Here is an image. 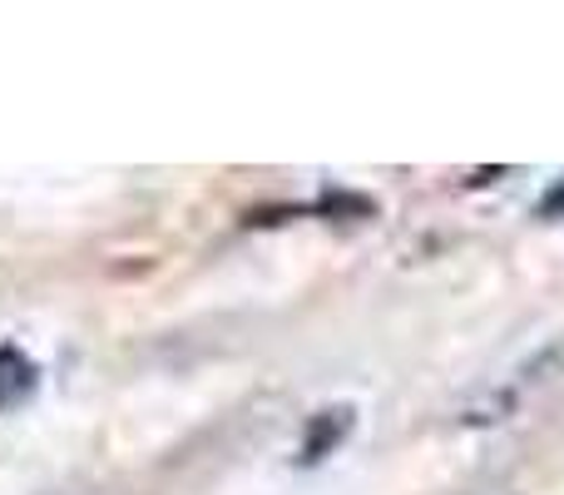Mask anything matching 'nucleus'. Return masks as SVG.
<instances>
[{
	"mask_svg": "<svg viewBox=\"0 0 564 495\" xmlns=\"http://www.w3.org/2000/svg\"><path fill=\"white\" fill-rule=\"evenodd\" d=\"M351 431V411L341 407V411H322V417H312V427H307V441H302V461L307 466H317L322 456H327L332 446H337L341 437Z\"/></svg>",
	"mask_w": 564,
	"mask_h": 495,
	"instance_id": "obj_2",
	"label": "nucleus"
},
{
	"mask_svg": "<svg viewBox=\"0 0 564 495\" xmlns=\"http://www.w3.org/2000/svg\"><path fill=\"white\" fill-rule=\"evenodd\" d=\"M40 387V367L20 347H0V411H15Z\"/></svg>",
	"mask_w": 564,
	"mask_h": 495,
	"instance_id": "obj_1",
	"label": "nucleus"
},
{
	"mask_svg": "<svg viewBox=\"0 0 564 495\" xmlns=\"http://www.w3.org/2000/svg\"><path fill=\"white\" fill-rule=\"evenodd\" d=\"M540 218H564V179H555V184L545 189V198L535 204Z\"/></svg>",
	"mask_w": 564,
	"mask_h": 495,
	"instance_id": "obj_3",
	"label": "nucleus"
}]
</instances>
